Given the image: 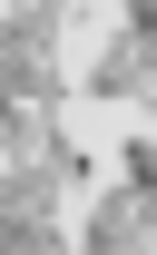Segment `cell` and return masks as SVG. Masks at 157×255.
Masks as SVG:
<instances>
[{"instance_id":"cell-3","label":"cell","mask_w":157,"mask_h":255,"mask_svg":"<svg viewBox=\"0 0 157 255\" xmlns=\"http://www.w3.org/2000/svg\"><path fill=\"white\" fill-rule=\"evenodd\" d=\"M10 20H49V0H10Z\"/></svg>"},{"instance_id":"cell-1","label":"cell","mask_w":157,"mask_h":255,"mask_svg":"<svg viewBox=\"0 0 157 255\" xmlns=\"http://www.w3.org/2000/svg\"><path fill=\"white\" fill-rule=\"evenodd\" d=\"M138 226H148V147H128V177L89 206V255H128Z\"/></svg>"},{"instance_id":"cell-2","label":"cell","mask_w":157,"mask_h":255,"mask_svg":"<svg viewBox=\"0 0 157 255\" xmlns=\"http://www.w3.org/2000/svg\"><path fill=\"white\" fill-rule=\"evenodd\" d=\"M138 69H148V0H128L118 39H108V59H98V98H128V89H138Z\"/></svg>"}]
</instances>
